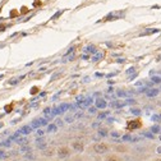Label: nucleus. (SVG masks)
<instances>
[{
    "label": "nucleus",
    "instance_id": "obj_46",
    "mask_svg": "<svg viewBox=\"0 0 161 161\" xmlns=\"http://www.w3.org/2000/svg\"><path fill=\"white\" fill-rule=\"evenodd\" d=\"M107 121H115V119H113V118H109V119H107Z\"/></svg>",
    "mask_w": 161,
    "mask_h": 161
},
{
    "label": "nucleus",
    "instance_id": "obj_45",
    "mask_svg": "<svg viewBox=\"0 0 161 161\" xmlns=\"http://www.w3.org/2000/svg\"><path fill=\"white\" fill-rule=\"evenodd\" d=\"M23 9V10H22V13H27V8L25 7V8H22Z\"/></svg>",
    "mask_w": 161,
    "mask_h": 161
},
{
    "label": "nucleus",
    "instance_id": "obj_47",
    "mask_svg": "<svg viewBox=\"0 0 161 161\" xmlns=\"http://www.w3.org/2000/svg\"><path fill=\"white\" fill-rule=\"evenodd\" d=\"M157 153H161V147H157Z\"/></svg>",
    "mask_w": 161,
    "mask_h": 161
},
{
    "label": "nucleus",
    "instance_id": "obj_18",
    "mask_svg": "<svg viewBox=\"0 0 161 161\" xmlns=\"http://www.w3.org/2000/svg\"><path fill=\"white\" fill-rule=\"evenodd\" d=\"M102 56H104L102 53H96V54H95V56L92 58V61H98L100 59H102Z\"/></svg>",
    "mask_w": 161,
    "mask_h": 161
},
{
    "label": "nucleus",
    "instance_id": "obj_14",
    "mask_svg": "<svg viewBox=\"0 0 161 161\" xmlns=\"http://www.w3.org/2000/svg\"><path fill=\"white\" fill-rule=\"evenodd\" d=\"M56 129H58V125H56V124H49V125H47V132H49V133L56 132Z\"/></svg>",
    "mask_w": 161,
    "mask_h": 161
},
{
    "label": "nucleus",
    "instance_id": "obj_25",
    "mask_svg": "<svg viewBox=\"0 0 161 161\" xmlns=\"http://www.w3.org/2000/svg\"><path fill=\"white\" fill-rule=\"evenodd\" d=\"M98 136L106 137V136H107V130H106V129H98Z\"/></svg>",
    "mask_w": 161,
    "mask_h": 161
},
{
    "label": "nucleus",
    "instance_id": "obj_36",
    "mask_svg": "<svg viewBox=\"0 0 161 161\" xmlns=\"http://www.w3.org/2000/svg\"><path fill=\"white\" fill-rule=\"evenodd\" d=\"M19 82V80H18L17 78H13L12 80H9V85H16V83H18Z\"/></svg>",
    "mask_w": 161,
    "mask_h": 161
},
{
    "label": "nucleus",
    "instance_id": "obj_5",
    "mask_svg": "<svg viewBox=\"0 0 161 161\" xmlns=\"http://www.w3.org/2000/svg\"><path fill=\"white\" fill-rule=\"evenodd\" d=\"M92 102H93V100H92L91 97L88 98H85L83 101H79V102H77V105H78L79 107H89L92 105Z\"/></svg>",
    "mask_w": 161,
    "mask_h": 161
},
{
    "label": "nucleus",
    "instance_id": "obj_7",
    "mask_svg": "<svg viewBox=\"0 0 161 161\" xmlns=\"http://www.w3.org/2000/svg\"><path fill=\"white\" fill-rule=\"evenodd\" d=\"M159 92H160L159 88H150V89H147L146 95H147V97H156L159 95Z\"/></svg>",
    "mask_w": 161,
    "mask_h": 161
},
{
    "label": "nucleus",
    "instance_id": "obj_3",
    "mask_svg": "<svg viewBox=\"0 0 161 161\" xmlns=\"http://www.w3.org/2000/svg\"><path fill=\"white\" fill-rule=\"evenodd\" d=\"M70 155V151L68 147H65V146H63V147H59L58 150V156L60 157V159H65V157H68Z\"/></svg>",
    "mask_w": 161,
    "mask_h": 161
},
{
    "label": "nucleus",
    "instance_id": "obj_29",
    "mask_svg": "<svg viewBox=\"0 0 161 161\" xmlns=\"http://www.w3.org/2000/svg\"><path fill=\"white\" fill-rule=\"evenodd\" d=\"M12 110H13V104H10V105H7V106H5V111H7V113H10Z\"/></svg>",
    "mask_w": 161,
    "mask_h": 161
},
{
    "label": "nucleus",
    "instance_id": "obj_31",
    "mask_svg": "<svg viewBox=\"0 0 161 161\" xmlns=\"http://www.w3.org/2000/svg\"><path fill=\"white\" fill-rule=\"evenodd\" d=\"M20 151H22V152H29V151H31V148H29L28 146H23V147L20 148Z\"/></svg>",
    "mask_w": 161,
    "mask_h": 161
},
{
    "label": "nucleus",
    "instance_id": "obj_43",
    "mask_svg": "<svg viewBox=\"0 0 161 161\" xmlns=\"http://www.w3.org/2000/svg\"><path fill=\"white\" fill-rule=\"evenodd\" d=\"M136 86H138V87H141V86H143V82H137Z\"/></svg>",
    "mask_w": 161,
    "mask_h": 161
},
{
    "label": "nucleus",
    "instance_id": "obj_10",
    "mask_svg": "<svg viewBox=\"0 0 161 161\" xmlns=\"http://www.w3.org/2000/svg\"><path fill=\"white\" fill-rule=\"evenodd\" d=\"M156 32H159V29H156V28H148V29H146L145 32H142L139 36H148V35H153V33H156Z\"/></svg>",
    "mask_w": 161,
    "mask_h": 161
},
{
    "label": "nucleus",
    "instance_id": "obj_37",
    "mask_svg": "<svg viewBox=\"0 0 161 161\" xmlns=\"http://www.w3.org/2000/svg\"><path fill=\"white\" fill-rule=\"evenodd\" d=\"M1 145L5 146V147H9V146H10V141H9V139H8V141H4V142L1 143Z\"/></svg>",
    "mask_w": 161,
    "mask_h": 161
},
{
    "label": "nucleus",
    "instance_id": "obj_32",
    "mask_svg": "<svg viewBox=\"0 0 161 161\" xmlns=\"http://www.w3.org/2000/svg\"><path fill=\"white\" fill-rule=\"evenodd\" d=\"M36 134H37V137H42L44 134H45V132L42 129H37V132H36Z\"/></svg>",
    "mask_w": 161,
    "mask_h": 161
},
{
    "label": "nucleus",
    "instance_id": "obj_6",
    "mask_svg": "<svg viewBox=\"0 0 161 161\" xmlns=\"http://www.w3.org/2000/svg\"><path fill=\"white\" fill-rule=\"evenodd\" d=\"M95 106L97 107V109H105L107 106V102L106 100H104V98H96V101H95Z\"/></svg>",
    "mask_w": 161,
    "mask_h": 161
},
{
    "label": "nucleus",
    "instance_id": "obj_15",
    "mask_svg": "<svg viewBox=\"0 0 161 161\" xmlns=\"http://www.w3.org/2000/svg\"><path fill=\"white\" fill-rule=\"evenodd\" d=\"M31 127L32 128H40L41 127V120L40 119H35V120H32V123H31Z\"/></svg>",
    "mask_w": 161,
    "mask_h": 161
},
{
    "label": "nucleus",
    "instance_id": "obj_19",
    "mask_svg": "<svg viewBox=\"0 0 161 161\" xmlns=\"http://www.w3.org/2000/svg\"><path fill=\"white\" fill-rule=\"evenodd\" d=\"M16 141H17L18 145H22V146H25V145H27V143H28L27 138H20V137H19V138H17Z\"/></svg>",
    "mask_w": 161,
    "mask_h": 161
},
{
    "label": "nucleus",
    "instance_id": "obj_44",
    "mask_svg": "<svg viewBox=\"0 0 161 161\" xmlns=\"http://www.w3.org/2000/svg\"><path fill=\"white\" fill-rule=\"evenodd\" d=\"M118 151H127L124 147H118Z\"/></svg>",
    "mask_w": 161,
    "mask_h": 161
},
{
    "label": "nucleus",
    "instance_id": "obj_20",
    "mask_svg": "<svg viewBox=\"0 0 161 161\" xmlns=\"http://www.w3.org/2000/svg\"><path fill=\"white\" fill-rule=\"evenodd\" d=\"M116 95H118L119 97H128V96H129V93H128V92L120 91V89H119V91H116Z\"/></svg>",
    "mask_w": 161,
    "mask_h": 161
},
{
    "label": "nucleus",
    "instance_id": "obj_22",
    "mask_svg": "<svg viewBox=\"0 0 161 161\" xmlns=\"http://www.w3.org/2000/svg\"><path fill=\"white\" fill-rule=\"evenodd\" d=\"M74 120H76L74 115H67L65 116V121H67V123H73Z\"/></svg>",
    "mask_w": 161,
    "mask_h": 161
},
{
    "label": "nucleus",
    "instance_id": "obj_16",
    "mask_svg": "<svg viewBox=\"0 0 161 161\" xmlns=\"http://www.w3.org/2000/svg\"><path fill=\"white\" fill-rule=\"evenodd\" d=\"M151 132L153 133V134H159L161 132V128H160V125H153V127H151Z\"/></svg>",
    "mask_w": 161,
    "mask_h": 161
},
{
    "label": "nucleus",
    "instance_id": "obj_8",
    "mask_svg": "<svg viewBox=\"0 0 161 161\" xmlns=\"http://www.w3.org/2000/svg\"><path fill=\"white\" fill-rule=\"evenodd\" d=\"M36 146H37L40 150H45V148H46V141H45L44 138H37V141H36Z\"/></svg>",
    "mask_w": 161,
    "mask_h": 161
},
{
    "label": "nucleus",
    "instance_id": "obj_9",
    "mask_svg": "<svg viewBox=\"0 0 161 161\" xmlns=\"http://www.w3.org/2000/svg\"><path fill=\"white\" fill-rule=\"evenodd\" d=\"M32 132V127L31 125H23L22 128H20V133L22 134H29Z\"/></svg>",
    "mask_w": 161,
    "mask_h": 161
},
{
    "label": "nucleus",
    "instance_id": "obj_2",
    "mask_svg": "<svg viewBox=\"0 0 161 161\" xmlns=\"http://www.w3.org/2000/svg\"><path fill=\"white\" fill-rule=\"evenodd\" d=\"M141 127H142V120L139 118L133 119V120H129L127 123V129L128 130H136V129H139Z\"/></svg>",
    "mask_w": 161,
    "mask_h": 161
},
{
    "label": "nucleus",
    "instance_id": "obj_17",
    "mask_svg": "<svg viewBox=\"0 0 161 161\" xmlns=\"http://www.w3.org/2000/svg\"><path fill=\"white\" fill-rule=\"evenodd\" d=\"M130 113H132L133 115L139 116V115H141V113H142V110L138 109V107H132V109H130Z\"/></svg>",
    "mask_w": 161,
    "mask_h": 161
},
{
    "label": "nucleus",
    "instance_id": "obj_13",
    "mask_svg": "<svg viewBox=\"0 0 161 161\" xmlns=\"http://www.w3.org/2000/svg\"><path fill=\"white\" fill-rule=\"evenodd\" d=\"M151 80L152 83H155V85H161V76H152L151 77Z\"/></svg>",
    "mask_w": 161,
    "mask_h": 161
},
{
    "label": "nucleus",
    "instance_id": "obj_1",
    "mask_svg": "<svg viewBox=\"0 0 161 161\" xmlns=\"http://www.w3.org/2000/svg\"><path fill=\"white\" fill-rule=\"evenodd\" d=\"M110 150L109 145H106V143L104 142H100V143H96V145L93 146V151L96 152L98 155H102V153H106L107 151Z\"/></svg>",
    "mask_w": 161,
    "mask_h": 161
},
{
    "label": "nucleus",
    "instance_id": "obj_30",
    "mask_svg": "<svg viewBox=\"0 0 161 161\" xmlns=\"http://www.w3.org/2000/svg\"><path fill=\"white\" fill-rule=\"evenodd\" d=\"M55 124L58 125V127H63V125H64V123H63L61 119H56V120H55Z\"/></svg>",
    "mask_w": 161,
    "mask_h": 161
},
{
    "label": "nucleus",
    "instance_id": "obj_39",
    "mask_svg": "<svg viewBox=\"0 0 161 161\" xmlns=\"http://www.w3.org/2000/svg\"><path fill=\"white\" fill-rule=\"evenodd\" d=\"M41 120V125H47V119H40Z\"/></svg>",
    "mask_w": 161,
    "mask_h": 161
},
{
    "label": "nucleus",
    "instance_id": "obj_11",
    "mask_svg": "<svg viewBox=\"0 0 161 161\" xmlns=\"http://www.w3.org/2000/svg\"><path fill=\"white\" fill-rule=\"evenodd\" d=\"M105 161H121V159L116 155H109V156H106Z\"/></svg>",
    "mask_w": 161,
    "mask_h": 161
},
{
    "label": "nucleus",
    "instance_id": "obj_26",
    "mask_svg": "<svg viewBox=\"0 0 161 161\" xmlns=\"http://www.w3.org/2000/svg\"><path fill=\"white\" fill-rule=\"evenodd\" d=\"M123 141H128V142H130L132 141V136H130V134H125V136H123Z\"/></svg>",
    "mask_w": 161,
    "mask_h": 161
},
{
    "label": "nucleus",
    "instance_id": "obj_23",
    "mask_svg": "<svg viewBox=\"0 0 161 161\" xmlns=\"http://www.w3.org/2000/svg\"><path fill=\"white\" fill-rule=\"evenodd\" d=\"M136 104V100L134 98H127L125 100V105H134Z\"/></svg>",
    "mask_w": 161,
    "mask_h": 161
},
{
    "label": "nucleus",
    "instance_id": "obj_24",
    "mask_svg": "<svg viewBox=\"0 0 161 161\" xmlns=\"http://www.w3.org/2000/svg\"><path fill=\"white\" fill-rule=\"evenodd\" d=\"M85 51H89V53H93V54H96V53H97V50L95 49V46H92V45H91V46H88L87 49L85 50Z\"/></svg>",
    "mask_w": 161,
    "mask_h": 161
},
{
    "label": "nucleus",
    "instance_id": "obj_41",
    "mask_svg": "<svg viewBox=\"0 0 161 161\" xmlns=\"http://www.w3.org/2000/svg\"><path fill=\"white\" fill-rule=\"evenodd\" d=\"M111 136L113 137H120V133L119 132H111Z\"/></svg>",
    "mask_w": 161,
    "mask_h": 161
},
{
    "label": "nucleus",
    "instance_id": "obj_27",
    "mask_svg": "<svg viewBox=\"0 0 161 161\" xmlns=\"http://www.w3.org/2000/svg\"><path fill=\"white\" fill-rule=\"evenodd\" d=\"M110 113L109 111H106V113H101V114H98V119H102V118H106L107 115H109Z\"/></svg>",
    "mask_w": 161,
    "mask_h": 161
},
{
    "label": "nucleus",
    "instance_id": "obj_21",
    "mask_svg": "<svg viewBox=\"0 0 161 161\" xmlns=\"http://www.w3.org/2000/svg\"><path fill=\"white\" fill-rule=\"evenodd\" d=\"M152 121H155V123H160L161 121V116L159 114H155V115H152Z\"/></svg>",
    "mask_w": 161,
    "mask_h": 161
},
{
    "label": "nucleus",
    "instance_id": "obj_34",
    "mask_svg": "<svg viewBox=\"0 0 161 161\" xmlns=\"http://www.w3.org/2000/svg\"><path fill=\"white\" fill-rule=\"evenodd\" d=\"M96 110H97V107H88V111L91 113V114H95V113H96Z\"/></svg>",
    "mask_w": 161,
    "mask_h": 161
},
{
    "label": "nucleus",
    "instance_id": "obj_48",
    "mask_svg": "<svg viewBox=\"0 0 161 161\" xmlns=\"http://www.w3.org/2000/svg\"><path fill=\"white\" fill-rule=\"evenodd\" d=\"M153 161H161V157H159V159H155Z\"/></svg>",
    "mask_w": 161,
    "mask_h": 161
},
{
    "label": "nucleus",
    "instance_id": "obj_4",
    "mask_svg": "<svg viewBox=\"0 0 161 161\" xmlns=\"http://www.w3.org/2000/svg\"><path fill=\"white\" fill-rule=\"evenodd\" d=\"M72 148H73L76 152H83V150H85V146H83L82 142L74 141V142H72Z\"/></svg>",
    "mask_w": 161,
    "mask_h": 161
},
{
    "label": "nucleus",
    "instance_id": "obj_12",
    "mask_svg": "<svg viewBox=\"0 0 161 161\" xmlns=\"http://www.w3.org/2000/svg\"><path fill=\"white\" fill-rule=\"evenodd\" d=\"M124 105H125V102H120V101H113V102L110 104V106L111 107H118V109L123 107Z\"/></svg>",
    "mask_w": 161,
    "mask_h": 161
},
{
    "label": "nucleus",
    "instance_id": "obj_38",
    "mask_svg": "<svg viewBox=\"0 0 161 161\" xmlns=\"http://www.w3.org/2000/svg\"><path fill=\"white\" fill-rule=\"evenodd\" d=\"M143 136L147 137V138H153V134H151V133H143Z\"/></svg>",
    "mask_w": 161,
    "mask_h": 161
},
{
    "label": "nucleus",
    "instance_id": "obj_40",
    "mask_svg": "<svg viewBox=\"0 0 161 161\" xmlns=\"http://www.w3.org/2000/svg\"><path fill=\"white\" fill-rule=\"evenodd\" d=\"M4 157H7V153L3 151H0V159H4Z\"/></svg>",
    "mask_w": 161,
    "mask_h": 161
},
{
    "label": "nucleus",
    "instance_id": "obj_42",
    "mask_svg": "<svg viewBox=\"0 0 161 161\" xmlns=\"http://www.w3.org/2000/svg\"><path fill=\"white\" fill-rule=\"evenodd\" d=\"M92 127H93V128H98V127H100V123H98V121H97V123H93V124H92Z\"/></svg>",
    "mask_w": 161,
    "mask_h": 161
},
{
    "label": "nucleus",
    "instance_id": "obj_33",
    "mask_svg": "<svg viewBox=\"0 0 161 161\" xmlns=\"http://www.w3.org/2000/svg\"><path fill=\"white\" fill-rule=\"evenodd\" d=\"M134 70H136V68H134V67H130L129 69L127 70V74H132V73H134Z\"/></svg>",
    "mask_w": 161,
    "mask_h": 161
},
{
    "label": "nucleus",
    "instance_id": "obj_49",
    "mask_svg": "<svg viewBox=\"0 0 161 161\" xmlns=\"http://www.w3.org/2000/svg\"><path fill=\"white\" fill-rule=\"evenodd\" d=\"M160 76H161V72H160Z\"/></svg>",
    "mask_w": 161,
    "mask_h": 161
},
{
    "label": "nucleus",
    "instance_id": "obj_28",
    "mask_svg": "<svg viewBox=\"0 0 161 161\" xmlns=\"http://www.w3.org/2000/svg\"><path fill=\"white\" fill-rule=\"evenodd\" d=\"M38 91H40V88H38V87H32L31 88V95H36Z\"/></svg>",
    "mask_w": 161,
    "mask_h": 161
},
{
    "label": "nucleus",
    "instance_id": "obj_35",
    "mask_svg": "<svg viewBox=\"0 0 161 161\" xmlns=\"http://www.w3.org/2000/svg\"><path fill=\"white\" fill-rule=\"evenodd\" d=\"M61 13H63V10L58 12V13H56L55 16H53V18H51V19H56V18H58V17H60V16H61Z\"/></svg>",
    "mask_w": 161,
    "mask_h": 161
}]
</instances>
